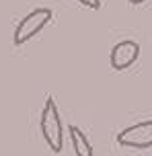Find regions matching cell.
<instances>
[{
  "mask_svg": "<svg viewBox=\"0 0 152 156\" xmlns=\"http://www.w3.org/2000/svg\"><path fill=\"white\" fill-rule=\"evenodd\" d=\"M39 127H41V136H43L45 144L49 146V150L60 154L62 148H64V125H62V119H60L58 105L54 101V97L45 99V105H43V111H41Z\"/></svg>",
  "mask_w": 152,
  "mask_h": 156,
  "instance_id": "cell-1",
  "label": "cell"
},
{
  "mask_svg": "<svg viewBox=\"0 0 152 156\" xmlns=\"http://www.w3.org/2000/svg\"><path fill=\"white\" fill-rule=\"evenodd\" d=\"M51 16H54L51 8H35V10H31L27 16L21 19V23L16 25L15 33H12V43H15V45L27 43L29 39L35 37V35L51 21Z\"/></svg>",
  "mask_w": 152,
  "mask_h": 156,
  "instance_id": "cell-2",
  "label": "cell"
},
{
  "mask_svg": "<svg viewBox=\"0 0 152 156\" xmlns=\"http://www.w3.org/2000/svg\"><path fill=\"white\" fill-rule=\"evenodd\" d=\"M115 140L123 148H136V150L152 148V119L128 125L125 129H121L117 133Z\"/></svg>",
  "mask_w": 152,
  "mask_h": 156,
  "instance_id": "cell-3",
  "label": "cell"
},
{
  "mask_svg": "<svg viewBox=\"0 0 152 156\" xmlns=\"http://www.w3.org/2000/svg\"><path fill=\"white\" fill-rule=\"evenodd\" d=\"M140 58V43L134 39H123L119 43H115L109 55V64L113 70H128L129 66H134L136 60Z\"/></svg>",
  "mask_w": 152,
  "mask_h": 156,
  "instance_id": "cell-4",
  "label": "cell"
},
{
  "mask_svg": "<svg viewBox=\"0 0 152 156\" xmlns=\"http://www.w3.org/2000/svg\"><path fill=\"white\" fill-rule=\"evenodd\" d=\"M70 140H72V148L76 156H93V146L87 140V136L80 132V127L70 125Z\"/></svg>",
  "mask_w": 152,
  "mask_h": 156,
  "instance_id": "cell-5",
  "label": "cell"
},
{
  "mask_svg": "<svg viewBox=\"0 0 152 156\" xmlns=\"http://www.w3.org/2000/svg\"><path fill=\"white\" fill-rule=\"evenodd\" d=\"M82 6L87 8H93V10H97V8H101V0H78Z\"/></svg>",
  "mask_w": 152,
  "mask_h": 156,
  "instance_id": "cell-6",
  "label": "cell"
},
{
  "mask_svg": "<svg viewBox=\"0 0 152 156\" xmlns=\"http://www.w3.org/2000/svg\"><path fill=\"white\" fill-rule=\"evenodd\" d=\"M142 2H146V0H129V4H142Z\"/></svg>",
  "mask_w": 152,
  "mask_h": 156,
  "instance_id": "cell-7",
  "label": "cell"
}]
</instances>
